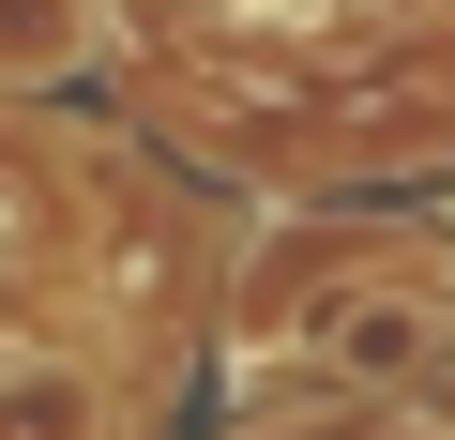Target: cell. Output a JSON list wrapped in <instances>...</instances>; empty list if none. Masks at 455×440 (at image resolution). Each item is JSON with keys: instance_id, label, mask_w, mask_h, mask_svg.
<instances>
[{"instance_id": "obj_1", "label": "cell", "mask_w": 455, "mask_h": 440, "mask_svg": "<svg viewBox=\"0 0 455 440\" xmlns=\"http://www.w3.org/2000/svg\"><path fill=\"white\" fill-rule=\"evenodd\" d=\"M440 349H455V304H440L425 274H364V289H334V304L304 319V380H319V395H410Z\"/></svg>"}, {"instance_id": "obj_2", "label": "cell", "mask_w": 455, "mask_h": 440, "mask_svg": "<svg viewBox=\"0 0 455 440\" xmlns=\"http://www.w3.org/2000/svg\"><path fill=\"white\" fill-rule=\"evenodd\" d=\"M0 440H137V395L92 349H0Z\"/></svg>"}, {"instance_id": "obj_3", "label": "cell", "mask_w": 455, "mask_h": 440, "mask_svg": "<svg viewBox=\"0 0 455 440\" xmlns=\"http://www.w3.org/2000/svg\"><path fill=\"white\" fill-rule=\"evenodd\" d=\"M122 46V0H0V92H76Z\"/></svg>"}]
</instances>
